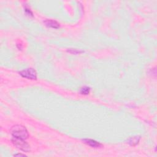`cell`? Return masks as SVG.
Instances as JSON below:
<instances>
[{
	"instance_id": "obj_6",
	"label": "cell",
	"mask_w": 157,
	"mask_h": 157,
	"mask_svg": "<svg viewBox=\"0 0 157 157\" xmlns=\"http://www.w3.org/2000/svg\"><path fill=\"white\" fill-rule=\"evenodd\" d=\"M140 139H141V137L139 136H133V137H130L127 140V143H128L130 145L135 146L139 143Z\"/></svg>"
},
{
	"instance_id": "obj_4",
	"label": "cell",
	"mask_w": 157,
	"mask_h": 157,
	"mask_svg": "<svg viewBox=\"0 0 157 157\" xmlns=\"http://www.w3.org/2000/svg\"><path fill=\"white\" fill-rule=\"evenodd\" d=\"M83 141L84 142L85 144H86L90 147H94V148H99L103 146L102 144H100L99 142H97V141H96L93 139H83Z\"/></svg>"
},
{
	"instance_id": "obj_8",
	"label": "cell",
	"mask_w": 157,
	"mask_h": 157,
	"mask_svg": "<svg viewBox=\"0 0 157 157\" xmlns=\"http://www.w3.org/2000/svg\"><path fill=\"white\" fill-rule=\"evenodd\" d=\"M68 52H69L71 53H74V54H78V53L84 52L83 51H82V50H79L75 49H69V50H68Z\"/></svg>"
},
{
	"instance_id": "obj_5",
	"label": "cell",
	"mask_w": 157,
	"mask_h": 157,
	"mask_svg": "<svg viewBox=\"0 0 157 157\" xmlns=\"http://www.w3.org/2000/svg\"><path fill=\"white\" fill-rule=\"evenodd\" d=\"M44 23L47 27L49 28L57 29L60 27V24L56 20H53L52 19H46L45 21H44Z\"/></svg>"
},
{
	"instance_id": "obj_1",
	"label": "cell",
	"mask_w": 157,
	"mask_h": 157,
	"mask_svg": "<svg viewBox=\"0 0 157 157\" xmlns=\"http://www.w3.org/2000/svg\"><path fill=\"white\" fill-rule=\"evenodd\" d=\"M11 132L13 137L23 139L25 140L27 139L29 136L26 128L20 125L14 126L11 130Z\"/></svg>"
},
{
	"instance_id": "obj_2",
	"label": "cell",
	"mask_w": 157,
	"mask_h": 157,
	"mask_svg": "<svg viewBox=\"0 0 157 157\" xmlns=\"http://www.w3.org/2000/svg\"><path fill=\"white\" fill-rule=\"evenodd\" d=\"M12 143L16 147L23 152H29L30 150V146L25 139L13 137Z\"/></svg>"
},
{
	"instance_id": "obj_9",
	"label": "cell",
	"mask_w": 157,
	"mask_h": 157,
	"mask_svg": "<svg viewBox=\"0 0 157 157\" xmlns=\"http://www.w3.org/2000/svg\"><path fill=\"white\" fill-rule=\"evenodd\" d=\"M25 12H26V13L28 15V16H33V13L31 11H30V9H27V8H25Z\"/></svg>"
},
{
	"instance_id": "obj_7",
	"label": "cell",
	"mask_w": 157,
	"mask_h": 157,
	"mask_svg": "<svg viewBox=\"0 0 157 157\" xmlns=\"http://www.w3.org/2000/svg\"><path fill=\"white\" fill-rule=\"evenodd\" d=\"M90 88L88 87H82V88H80V94L84 95H88L90 93Z\"/></svg>"
},
{
	"instance_id": "obj_10",
	"label": "cell",
	"mask_w": 157,
	"mask_h": 157,
	"mask_svg": "<svg viewBox=\"0 0 157 157\" xmlns=\"http://www.w3.org/2000/svg\"><path fill=\"white\" fill-rule=\"evenodd\" d=\"M15 156H26V155H24V154H16L14 155Z\"/></svg>"
},
{
	"instance_id": "obj_3",
	"label": "cell",
	"mask_w": 157,
	"mask_h": 157,
	"mask_svg": "<svg viewBox=\"0 0 157 157\" xmlns=\"http://www.w3.org/2000/svg\"><path fill=\"white\" fill-rule=\"evenodd\" d=\"M19 74L21 75L23 77L27 78L28 79H37V73L36 71L33 68H28L27 69L22 70L19 72Z\"/></svg>"
}]
</instances>
